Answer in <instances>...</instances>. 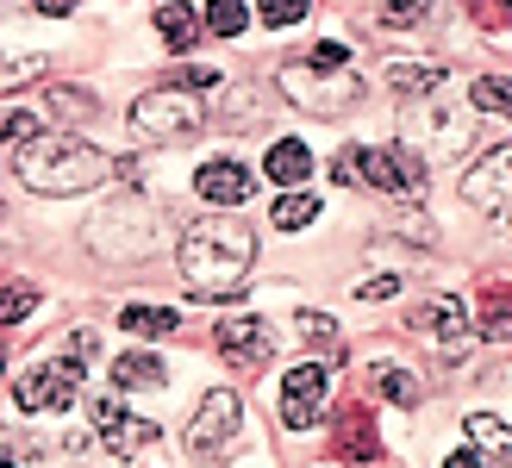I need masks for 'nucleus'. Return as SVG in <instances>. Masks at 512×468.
Masks as SVG:
<instances>
[{
  "mask_svg": "<svg viewBox=\"0 0 512 468\" xmlns=\"http://www.w3.org/2000/svg\"><path fill=\"white\" fill-rule=\"evenodd\" d=\"M38 75H44V57H0V94L38 82Z\"/></svg>",
  "mask_w": 512,
  "mask_h": 468,
  "instance_id": "nucleus-25",
  "label": "nucleus"
},
{
  "mask_svg": "<svg viewBox=\"0 0 512 468\" xmlns=\"http://www.w3.org/2000/svg\"><path fill=\"white\" fill-rule=\"evenodd\" d=\"M463 194H469V206L512 213V144H500V150L481 156V163L469 169V181H463Z\"/></svg>",
  "mask_w": 512,
  "mask_h": 468,
  "instance_id": "nucleus-10",
  "label": "nucleus"
},
{
  "mask_svg": "<svg viewBox=\"0 0 512 468\" xmlns=\"http://www.w3.org/2000/svg\"><path fill=\"white\" fill-rule=\"evenodd\" d=\"M175 263H182V281H188L194 300H238L244 269L256 263V238L238 219H200L182 231Z\"/></svg>",
  "mask_w": 512,
  "mask_h": 468,
  "instance_id": "nucleus-1",
  "label": "nucleus"
},
{
  "mask_svg": "<svg viewBox=\"0 0 512 468\" xmlns=\"http://www.w3.org/2000/svg\"><path fill=\"white\" fill-rule=\"evenodd\" d=\"M113 175V163L82 138H57V132H38L19 144V181L32 194H88Z\"/></svg>",
  "mask_w": 512,
  "mask_h": 468,
  "instance_id": "nucleus-2",
  "label": "nucleus"
},
{
  "mask_svg": "<svg viewBox=\"0 0 512 468\" xmlns=\"http://www.w3.org/2000/svg\"><path fill=\"white\" fill-rule=\"evenodd\" d=\"M300 19H306V0H263V25H275V32L300 25Z\"/></svg>",
  "mask_w": 512,
  "mask_h": 468,
  "instance_id": "nucleus-30",
  "label": "nucleus"
},
{
  "mask_svg": "<svg viewBox=\"0 0 512 468\" xmlns=\"http://www.w3.org/2000/svg\"><path fill=\"white\" fill-rule=\"evenodd\" d=\"M38 13H50V19H63V13H75V0H32Z\"/></svg>",
  "mask_w": 512,
  "mask_h": 468,
  "instance_id": "nucleus-35",
  "label": "nucleus"
},
{
  "mask_svg": "<svg viewBox=\"0 0 512 468\" xmlns=\"http://www.w3.org/2000/svg\"><path fill=\"white\" fill-rule=\"evenodd\" d=\"M350 169H356V188H381V194H400V200H419L425 188V169L419 156L406 150H350Z\"/></svg>",
  "mask_w": 512,
  "mask_h": 468,
  "instance_id": "nucleus-6",
  "label": "nucleus"
},
{
  "mask_svg": "<svg viewBox=\"0 0 512 468\" xmlns=\"http://www.w3.org/2000/svg\"><path fill=\"white\" fill-rule=\"evenodd\" d=\"M294 331H300V337H306V344H313L319 356H338V362H344V337H338V325H331L325 312H300Z\"/></svg>",
  "mask_w": 512,
  "mask_h": 468,
  "instance_id": "nucleus-20",
  "label": "nucleus"
},
{
  "mask_svg": "<svg viewBox=\"0 0 512 468\" xmlns=\"http://www.w3.org/2000/svg\"><path fill=\"white\" fill-rule=\"evenodd\" d=\"M381 82H388L394 94H438L444 88V69L438 63H388V69H381Z\"/></svg>",
  "mask_w": 512,
  "mask_h": 468,
  "instance_id": "nucleus-18",
  "label": "nucleus"
},
{
  "mask_svg": "<svg viewBox=\"0 0 512 468\" xmlns=\"http://www.w3.org/2000/svg\"><path fill=\"white\" fill-rule=\"evenodd\" d=\"M375 387H381V394H388L394 406H419V400H425L419 375H406V369H388V362H381V369H375Z\"/></svg>",
  "mask_w": 512,
  "mask_h": 468,
  "instance_id": "nucleus-22",
  "label": "nucleus"
},
{
  "mask_svg": "<svg viewBox=\"0 0 512 468\" xmlns=\"http://www.w3.org/2000/svg\"><path fill=\"white\" fill-rule=\"evenodd\" d=\"M119 325L138 331V337H169L175 325H182V312H175V306H125Z\"/></svg>",
  "mask_w": 512,
  "mask_h": 468,
  "instance_id": "nucleus-19",
  "label": "nucleus"
},
{
  "mask_svg": "<svg viewBox=\"0 0 512 468\" xmlns=\"http://www.w3.org/2000/svg\"><path fill=\"white\" fill-rule=\"evenodd\" d=\"M469 100L481 113H500V119H512V75H481V82L469 88Z\"/></svg>",
  "mask_w": 512,
  "mask_h": 468,
  "instance_id": "nucleus-21",
  "label": "nucleus"
},
{
  "mask_svg": "<svg viewBox=\"0 0 512 468\" xmlns=\"http://www.w3.org/2000/svg\"><path fill=\"white\" fill-rule=\"evenodd\" d=\"M44 125H38V113H25V107H13V113H0V138L7 144H25V138H38Z\"/></svg>",
  "mask_w": 512,
  "mask_h": 468,
  "instance_id": "nucleus-27",
  "label": "nucleus"
},
{
  "mask_svg": "<svg viewBox=\"0 0 512 468\" xmlns=\"http://www.w3.org/2000/svg\"><path fill=\"white\" fill-rule=\"evenodd\" d=\"M25 312H38V288H0V325H19Z\"/></svg>",
  "mask_w": 512,
  "mask_h": 468,
  "instance_id": "nucleus-26",
  "label": "nucleus"
},
{
  "mask_svg": "<svg viewBox=\"0 0 512 468\" xmlns=\"http://www.w3.org/2000/svg\"><path fill=\"white\" fill-rule=\"evenodd\" d=\"M238 431H244V406L232 387H213L207 400H200L194 425H188V456L194 462H225L238 450Z\"/></svg>",
  "mask_w": 512,
  "mask_h": 468,
  "instance_id": "nucleus-4",
  "label": "nucleus"
},
{
  "mask_svg": "<svg viewBox=\"0 0 512 468\" xmlns=\"http://www.w3.org/2000/svg\"><path fill=\"white\" fill-rule=\"evenodd\" d=\"M463 7L475 13V25H488V32H494V25H506V13H512V0H463Z\"/></svg>",
  "mask_w": 512,
  "mask_h": 468,
  "instance_id": "nucleus-32",
  "label": "nucleus"
},
{
  "mask_svg": "<svg viewBox=\"0 0 512 468\" xmlns=\"http://www.w3.org/2000/svg\"><path fill=\"white\" fill-rule=\"evenodd\" d=\"M413 331L425 337V344H463V337H469V312H463L456 294H431V300L413 306Z\"/></svg>",
  "mask_w": 512,
  "mask_h": 468,
  "instance_id": "nucleus-12",
  "label": "nucleus"
},
{
  "mask_svg": "<svg viewBox=\"0 0 512 468\" xmlns=\"http://www.w3.org/2000/svg\"><path fill=\"white\" fill-rule=\"evenodd\" d=\"M281 94L294 100L300 113H319V119H331V113H344V107H356L363 100V82H356L350 69H319V63H294V69H281Z\"/></svg>",
  "mask_w": 512,
  "mask_h": 468,
  "instance_id": "nucleus-3",
  "label": "nucleus"
},
{
  "mask_svg": "<svg viewBox=\"0 0 512 468\" xmlns=\"http://www.w3.org/2000/svg\"><path fill=\"white\" fill-rule=\"evenodd\" d=\"M207 25H213L219 38H244L250 7H244V0H213V7H207Z\"/></svg>",
  "mask_w": 512,
  "mask_h": 468,
  "instance_id": "nucleus-24",
  "label": "nucleus"
},
{
  "mask_svg": "<svg viewBox=\"0 0 512 468\" xmlns=\"http://www.w3.org/2000/svg\"><path fill=\"white\" fill-rule=\"evenodd\" d=\"M163 381H169V369H163V362L150 356V350H132V356H119V362H113V387H119V394H138V387H163Z\"/></svg>",
  "mask_w": 512,
  "mask_h": 468,
  "instance_id": "nucleus-16",
  "label": "nucleus"
},
{
  "mask_svg": "<svg viewBox=\"0 0 512 468\" xmlns=\"http://www.w3.org/2000/svg\"><path fill=\"white\" fill-rule=\"evenodd\" d=\"M325 400H331V369H319V362L288 369V381H281V419H288V431H313L325 419Z\"/></svg>",
  "mask_w": 512,
  "mask_h": 468,
  "instance_id": "nucleus-7",
  "label": "nucleus"
},
{
  "mask_svg": "<svg viewBox=\"0 0 512 468\" xmlns=\"http://www.w3.org/2000/svg\"><path fill=\"white\" fill-rule=\"evenodd\" d=\"M88 419L100 425V437H107V450H113V456H138V450L157 444V425H150V419H125L119 400H94V406H88Z\"/></svg>",
  "mask_w": 512,
  "mask_h": 468,
  "instance_id": "nucleus-11",
  "label": "nucleus"
},
{
  "mask_svg": "<svg viewBox=\"0 0 512 468\" xmlns=\"http://www.w3.org/2000/svg\"><path fill=\"white\" fill-rule=\"evenodd\" d=\"M444 468H488V462H481L475 450H456V456H444Z\"/></svg>",
  "mask_w": 512,
  "mask_h": 468,
  "instance_id": "nucleus-36",
  "label": "nucleus"
},
{
  "mask_svg": "<svg viewBox=\"0 0 512 468\" xmlns=\"http://www.w3.org/2000/svg\"><path fill=\"white\" fill-rule=\"evenodd\" d=\"M263 169H269V181H281V188H300V181H306V169H313V156H306V144L281 138V144H269Z\"/></svg>",
  "mask_w": 512,
  "mask_h": 468,
  "instance_id": "nucleus-17",
  "label": "nucleus"
},
{
  "mask_svg": "<svg viewBox=\"0 0 512 468\" xmlns=\"http://www.w3.org/2000/svg\"><path fill=\"white\" fill-rule=\"evenodd\" d=\"M200 125V100L188 88H150L144 100H132V132L144 138H188Z\"/></svg>",
  "mask_w": 512,
  "mask_h": 468,
  "instance_id": "nucleus-5",
  "label": "nucleus"
},
{
  "mask_svg": "<svg viewBox=\"0 0 512 468\" xmlns=\"http://www.w3.org/2000/svg\"><path fill=\"white\" fill-rule=\"evenodd\" d=\"M200 25H207V19H200L188 0H169V7H157V32H163L169 50H194V44H200Z\"/></svg>",
  "mask_w": 512,
  "mask_h": 468,
  "instance_id": "nucleus-15",
  "label": "nucleus"
},
{
  "mask_svg": "<svg viewBox=\"0 0 512 468\" xmlns=\"http://www.w3.org/2000/svg\"><path fill=\"white\" fill-rule=\"evenodd\" d=\"M0 468H13V462H7V456H0Z\"/></svg>",
  "mask_w": 512,
  "mask_h": 468,
  "instance_id": "nucleus-37",
  "label": "nucleus"
},
{
  "mask_svg": "<svg viewBox=\"0 0 512 468\" xmlns=\"http://www.w3.org/2000/svg\"><path fill=\"white\" fill-rule=\"evenodd\" d=\"M50 107L69 113V119H94V94H75V88H50Z\"/></svg>",
  "mask_w": 512,
  "mask_h": 468,
  "instance_id": "nucleus-28",
  "label": "nucleus"
},
{
  "mask_svg": "<svg viewBox=\"0 0 512 468\" xmlns=\"http://www.w3.org/2000/svg\"><path fill=\"white\" fill-rule=\"evenodd\" d=\"M463 431H469L475 456L488 462V468H512V431H506L500 419H488V412H469V419H463Z\"/></svg>",
  "mask_w": 512,
  "mask_h": 468,
  "instance_id": "nucleus-14",
  "label": "nucleus"
},
{
  "mask_svg": "<svg viewBox=\"0 0 512 468\" xmlns=\"http://www.w3.org/2000/svg\"><path fill=\"white\" fill-rule=\"evenodd\" d=\"M194 194L207 200V206H244L250 200V169L232 163V156H213V163H200Z\"/></svg>",
  "mask_w": 512,
  "mask_h": 468,
  "instance_id": "nucleus-13",
  "label": "nucleus"
},
{
  "mask_svg": "<svg viewBox=\"0 0 512 468\" xmlns=\"http://www.w3.org/2000/svg\"><path fill=\"white\" fill-rule=\"evenodd\" d=\"M381 13H388V25H419L431 13V0H381Z\"/></svg>",
  "mask_w": 512,
  "mask_h": 468,
  "instance_id": "nucleus-31",
  "label": "nucleus"
},
{
  "mask_svg": "<svg viewBox=\"0 0 512 468\" xmlns=\"http://www.w3.org/2000/svg\"><path fill=\"white\" fill-rule=\"evenodd\" d=\"M100 356V337L94 331H69V344H63V362L69 369H82V362H94Z\"/></svg>",
  "mask_w": 512,
  "mask_h": 468,
  "instance_id": "nucleus-29",
  "label": "nucleus"
},
{
  "mask_svg": "<svg viewBox=\"0 0 512 468\" xmlns=\"http://www.w3.org/2000/svg\"><path fill=\"white\" fill-rule=\"evenodd\" d=\"M219 356L232 362L238 375H256V369H269V356H275V331L263 319H225L219 331Z\"/></svg>",
  "mask_w": 512,
  "mask_h": 468,
  "instance_id": "nucleus-9",
  "label": "nucleus"
},
{
  "mask_svg": "<svg viewBox=\"0 0 512 468\" xmlns=\"http://www.w3.org/2000/svg\"><path fill=\"white\" fill-rule=\"evenodd\" d=\"M75 387H82V369H69V362H44V369H25L13 400L25 412H63L75 406Z\"/></svg>",
  "mask_w": 512,
  "mask_h": 468,
  "instance_id": "nucleus-8",
  "label": "nucleus"
},
{
  "mask_svg": "<svg viewBox=\"0 0 512 468\" xmlns=\"http://www.w3.org/2000/svg\"><path fill=\"white\" fill-rule=\"evenodd\" d=\"M269 219H275L281 231H300V225H313V219H319V200H313V194H281Z\"/></svg>",
  "mask_w": 512,
  "mask_h": 468,
  "instance_id": "nucleus-23",
  "label": "nucleus"
},
{
  "mask_svg": "<svg viewBox=\"0 0 512 468\" xmlns=\"http://www.w3.org/2000/svg\"><path fill=\"white\" fill-rule=\"evenodd\" d=\"M356 294H363V300H388V294H400V281H394V275H369Z\"/></svg>",
  "mask_w": 512,
  "mask_h": 468,
  "instance_id": "nucleus-34",
  "label": "nucleus"
},
{
  "mask_svg": "<svg viewBox=\"0 0 512 468\" xmlns=\"http://www.w3.org/2000/svg\"><path fill=\"white\" fill-rule=\"evenodd\" d=\"M306 63H319V69H344V63H350V44H319Z\"/></svg>",
  "mask_w": 512,
  "mask_h": 468,
  "instance_id": "nucleus-33",
  "label": "nucleus"
}]
</instances>
